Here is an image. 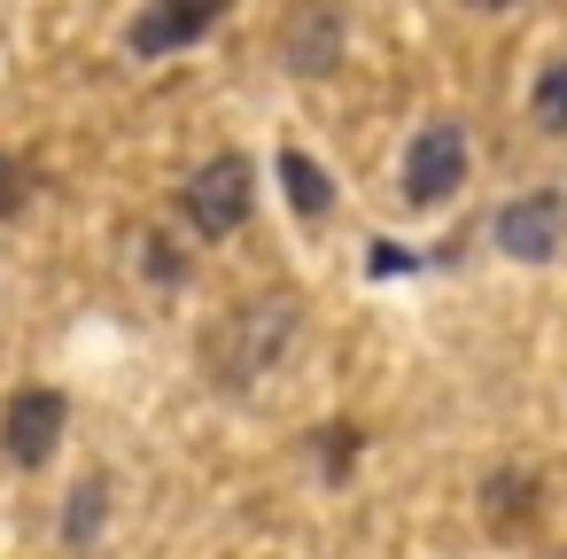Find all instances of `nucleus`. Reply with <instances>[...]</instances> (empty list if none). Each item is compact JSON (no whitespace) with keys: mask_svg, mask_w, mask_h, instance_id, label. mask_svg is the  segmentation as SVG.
I'll use <instances>...</instances> for the list:
<instances>
[{"mask_svg":"<svg viewBox=\"0 0 567 559\" xmlns=\"http://www.w3.org/2000/svg\"><path fill=\"white\" fill-rule=\"evenodd\" d=\"M288 334H296V296H257V303H241V311L210 334V373H218L226 389H249V381L288 350Z\"/></svg>","mask_w":567,"mask_h":559,"instance_id":"1","label":"nucleus"},{"mask_svg":"<svg viewBox=\"0 0 567 559\" xmlns=\"http://www.w3.org/2000/svg\"><path fill=\"white\" fill-rule=\"evenodd\" d=\"M179 203H187V226L195 234H210V241L241 234V218H249V156H210L179 187Z\"/></svg>","mask_w":567,"mask_h":559,"instance_id":"2","label":"nucleus"},{"mask_svg":"<svg viewBox=\"0 0 567 559\" xmlns=\"http://www.w3.org/2000/svg\"><path fill=\"white\" fill-rule=\"evenodd\" d=\"M63 420H71L63 389H17L9 412H0V451H9L17 466H48L55 443H63Z\"/></svg>","mask_w":567,"mask_h":559,"instance_id":"3","label":"nucleus"},{"mask_svg":"<svg viewBox=\"0 0 567 559\" xmlns=\"http://www.w3.org/2000/svg\"><path fill=\"white\" fill-rule=\"evenodd\" d=\"M458 179H466V133H458L451 117L420 125V133H412V148H404V195L427 210V203H443Z\"/></svg>","mask_w":567,"mask_h":559,"instance_id":"4","label":"nucleus"},{"mask_svg":"<svg viewBox=\"0 0 567 559\" xmlns=\"http://www.w3.org/2000/svg\"><path fill=\"white\" fill-rule=\"evenodd\" d=\"M567 241V195H520V203H505L497 210V249L505 257H520V265H544L551 249Z\"/></svg>","mask_w":567,"mask_h":559,"instance_id":"5","label":"nucleus"},{"mask_svg":"<svg viewBox=\"0 0 567 559\" xmlns=\"http://www.w3.org/2000/svg\"><path fill=\"white\" fill-rule=\"evenodd\" d=\"M218 24V0H195V9H148V17H133V32H125V48L133 55H172V48H187V40H203Z\"/></svg>","mask_w":567,"mask_h":559,"instance_id":"6","label":"nucleus"},{"mask_svg":"<svg viewBox=\"0 0 567 559\" xmlns=\"http://www.w3.org/2000/svg\"><path fill=\"white\" fill-rule=\"evenodd\" d=\"M482 497H489V528H505V536H513V528H528V513H536V482H528V474H513V466H505V474H489V489H482Z\"/></svg>","mask_w":567,"mask_h":559,"instance_id":"7","label":"nucleus"},{"mask_svg":"<svg viewBox=\"0 0 567 559\" xmlns=\"http://www.w3.org/2000/svg\"><path fill=\"white\" fill-rule=\"evenodd\" d=\"M280 179H288V203H296L303 218H319V210L334 203V187H327V172H319V164H311L303 148H288V156H280Z\"/></svg>","mask_w":567,"mask_h":559,"instance_id":"8","label":"nucleus"},{"mask_svg":"<svg viewBox=\"0 0 567 559\" xmlns=\"http://www.w3.org/2000/svg\"><path fill=\"white\" fill-rule=\"evenodd\" d=\"M102 505H110V482H102V474H86V482L71 489V513H63V544H71V551H86V544H94Z\"/></svg>","mask_w":567,"mask_h":559,"instance_id":"9","label":"nucleus"},{"mask_svg":"<svg viewBox=\"0 0 567 559\" xmlns=\"http://www.w3.org/2000/svg\"><path fill=\"white\" fill-rule=\"evenodd\" d=\"M334 48H342V17H327V9H319V17H303V24H296V48H288V55H296V71H327V63H334Z\"/></svg>","mask_w":567,"mask_h":559,"instance_id":"10","label":"nucleus"},{"mask_svg":"<svg viewBox=\"0 0 567 559\" xmlns=\"http://www.w3.org/2000/svg\"><path fill=\"white\" fill-rule=\"evenodd\" d=\"M528 110H536V125H544V133H567V55H559V63H544V79H536Z\"/></svg>","mask_w":567,"mask_h":559,"instance_id":"11","label":"nucleus"},{"mask_svg":"<svg viewBox=\"0 0 567 559\" xmlns=\"http://www.w3.org/2000/svg\"><path fill=\"white\" fill-rule=\"evenodd\" d=\"M9 210H24V164L0 148V218H9Z\"/></svg>","mask_w":567,"mask_h":559,"instance_id":"12","label":"nucleus"},{"mask_svg":"<svg viewBox=\"0 0 567 559\" xmlns=\"http://www.w3.org/2000/svg\"><path fill=\"white\" fill-rule=\"evenodd\" d=\"M319 451H327V474H342V466H350V451H358V427H327V443H319Z\"/></svg>","mask_w":567,"mask_h":559,"instance_id":"13","label":"nucleus"}]
</instances>
